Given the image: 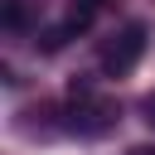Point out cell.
<instances>
[{"label":"cell","mask_w":155,"mask_h":155,"mask_svg":"<svg viewBox=\"0 0 155 155\" xmlns=\"http://www.w3.org/2000/svg\"><path fill=\"white\" fill-rule=\"evenodd\" d=\"M145 44H150V29H145L140 19L121 24V29H116V34L102 44V73H107V78H126V73L140 63Z\"/></svg>","instance_id":"1"},{"label":"cell","mask_w":155,"mask_h":155,"mask_svg":"<svg viewBox=\"0 0 155 155\" xmlns=\"http://www.w3.org/2000/svg\"><path fill=\"white\" fill-rule=\"evenodd\" d=\"M78 136H107L116 126V102L97 97L92 82H73V121H68Z\"/></svg>","instance_id":"2"},{"label":"cell","mask_w":155,"mask_h":155,"mask_svg":"<svg viewBox=\"0 0 155 155\" xmlns=\"http://www.w3.org/2000/svg\"><path fill=\"white\" fill-rule=\"evenodd\" d=\"M107 10V0H68V19H63V29H68V39L73 34H82V29H92V19Z\"/></svg>","instance_id":"3"},{"label":"cell","mask_w":155,"mask_h":155,"mask_svg":"<svg viewBox=\"0 0 155 155\" xmlns=\"http://www.w3.org/2000/svg\"><path fill=\"white\" fill-rule=\"evenodd\" d=\"M24 24H29V10H24L19 0H10V5H5V29H24Z\"/></svg>","instance_id":"4"},{"label":"cell","mask_w":155,"mask_h":155,"mask_svg":"<svg viewBox=\"0 0 155 155\" xmlns=\"http://www.w3.org/2000/svg\"><path fill=\"white\" fill-rule=\"evenodd\" d=\"M140 111H145V121H150V126H155V92H150V97H145V102H140Z\"/></svg>","instance_id":"5"},{"label":"cell","mask_w":155,"mask_h":155,"mask_svg":"<svg viewBox=\"0 0 155 155\" xmlns=\"http://www.w3.org/2000/svg\"><path fill=\"white\" fill-rule=\"evenodd\" d=\"M131 155H155V150H150V145H140V150H131Z\"/></svg>","instance_id":"6"}]
</instances>
